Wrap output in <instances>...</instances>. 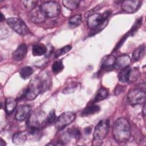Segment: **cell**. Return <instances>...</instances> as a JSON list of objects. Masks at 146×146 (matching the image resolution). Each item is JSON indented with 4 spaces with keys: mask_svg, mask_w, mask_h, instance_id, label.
I'll return each mask as SVG.
<instances>
[{
    "mask_svg": "<svg viewBox=\"0 0 146 146\" xmlns=\"http://www.w3.org/2000/svg\"><path fill=\"white\" fill-rule=\"evenodd\" d=\"M112 132L113 137L117 142H127L131 135V128L129 121L125 117L117 119L113 124Z\"/></svg>",
    "mask_w": 146,
    "mask_h": 146,
    "instance_id": "1",
    "label": "cell"
},
{
    "mask_svg": "<svg viewBox=\"0 0 146 146\" xmlns=\"http://www.w3.org/2000/svg\"><path fill=\"white\" fill-rule=\"evenodd\" d=\"M47 122V116L42 110H35L27 119V125L29 133L35 135L38 133L41 128Z\"/></svg>",
    "mask_w": 146,
    "mask_h": 146,
    "instance_id": "2",
    "label": "cell"
},
{
    "mask_svg": "<svg viewBox=\"0 0 146 146\" xmlns=\"http://www.w3.org/2000/svg\"><path fill=\"white\" fill-rule=\"evenodd\" d=\"M47 80L41 77H35L30 81L24 96L28 100H32L35 99L37 96L47 87Z\"/></svg>",
    "mask_w": 146,
    "mask_h": 146,
    "instance_id": "3",
    "label": "cell"
},
{
    "mask_svg": "<svg viewBox=\"0 0 146 146\" xmlns=\"http://www.w3.org/2000/svg\"><path fill=\"white\" fill-rule=\"evenodd\" d=\"M110 15L109 11L103 14L93 13L88 16L87 24L88 27L94 32H99L106 27L108 18Z\"/></svg>",
    "mask_w": 146,
    "mask_h": 146,
    "instance_id": "4",
    "label": "cell"
},
{
    "mask_svg": "<svg viewBox=\"0 0 146 146\" xmlns=\"http://www.w3.org/2000/svg\"><path fill=\"white\" fill-rule=\"evenodd\" d=\"M39 7L46 18H52L56 17L59 15L60 11V6L55 1L46 2Z\"/></svg>",
    "mask_w": 146,
    "mask_h": 146,
    "instance_id": "5",
    "label": "cell"
},
{
    "mask_svg": "<svg viewBox=\"0 0 146 146\" xmlns=\"http://www.w3.org/2000/svg\"><path fill=\"white\" fill-rule=\"evenodd\" d=\"M7 25L18 34L25 35L29 33V30L25 22L19 18L12 17L6 19Z\"/></svg>",
    "mask_w": 146,
    "mask_h": 146,
    "instance_id": "6",
    "label": "cell"
},
{
    "mask_svg": "<svg viewBox=\"0 0 146 146\" xmlns=\"http://www.w3.org/2000/svg\"><path fill=\"white\" fill-rule=\"evenodd\" d=\"M109 120L104 119L100 121L95 127L93 137L95 141H100L103 140L108 135L109 131Z\"/></svg>",
    "mask_w": 146,
    "mask_h": 146,
    "instance_id": "7",
    "label": "cell"
},
{
    "mask_svg": "<svg viewBox=\"0 0 146 146\" xmlns=\"http://www.w3.org/2000/svg\"><path fill=\"white\" fill-rule=\"evenodd\" d=\"M75 119V114L72 112H65L62 113L56 119L55 123L56 128L60 131L70 125Z\"/></svg>",
    "mask_w": 146,
    "mask_h": 146,
    "instance_id": "8",
    "label": "cell"
},
{
    "mask_svg": "<svg viewBox=\"0 0 146 146\" xmlns=\"http://www.w3.org/2000/svg\"><path fill=\"white\" fill-rule=\"evenodd\" d=\"M128 102L132 106H136L145 102V92L139 89L131 90L127 94Z\"/></svg>",
    "mask_w": 146,
    "mask_h": 146,
    "instance_id": "9",
    "label": "cell"
},
{
    "mask_svg": "<svg viewBox=\"0 0 146 146\" xmlns=\"http://www.w3.org/2000/svg\"><path fill=\"white\" fill-rule=\"evenodd\" d=\"M141 1L139 0H127L122 2L121 7L127 13H133L137 10L140 6Z\"/></svg>",
    "mask_w": 146,
    "mask_h": 146,
    "instance_id": "10",
    "label": "cell"
},
{
    "mask_svg": "<svg viewBox=\"0 0 146 146\" xmlns=\"http://www.w3.org/2000/svg\"><path fill=\"white\" fill-rule=\"evenodd\" d=\"M31 107L29 104L21 105L17 110L15 117L18 121H23L28 119L30 115Z\"/></svg>",
    "mask_w": 146,
    "mask_h": 146,
    "instance_id": "11",
    "label": "cell"
},
{
    "mask_svg": "<svg viewBox=\"0 0 146 146\" xmlns=\"http://www.w3.org/2000/svg\"><path fill=\"white\" fill-rule=\"evenodd\" d=\"M29 18L32 22L36 23L43 22L46 18L42 12L40 7L38 6L35 7L30 10Z\"/></svg>",
    "mask_w": 146,
    "mask_h": 146,
    "instance_id": "12",
    "label": "cell"
},
{
    "mask_svg": "<svg viewBox=\"0 0 146 146\" xmlns=\"http://www.w3.org/2000/svg\"><path fill=\"white\" fill-rule=\"evenodd\" d=\"M27 52V47L26 44L22 43L13 51L12 54V58L15 61H21L25 58Z\"/></svg>",
    "mask_w": 146,
    "mask_h": 146,
    "instance_id": "13",
    "label": "cell"
},
{
    "mask_svg": "<svg viewBox=\"0 0 146 146\" xmlns=\"http://www.w3.org/2000/svg\"><path fill=\"white\" fill-rule=\"evenodd\" d=\"M131 62V59L129 55L123 54L119 56L115 59L114 67L117 69H123L129 67Z\"/></svg>",
    "mask_w": 146,
    "mask_h": 146,
    "instance_id": "14",
    "label": "cell"
},
{
    "mask_svg": "<svg viewBox=\"0 0 146 146\" xmlns=\"http://www.w3.org/2000/svg\"><path fill=\"white\" fill-rule=\"evenodd\" d=\"M115 59L116 58L111 55L105 56L102 61V68L106 70L113 68L115 66Z\"/></svg>",
    "mask_w": 146,
    "mask_h": 146,
    "instance_id": "15",
    "label": "cell"
},
{
    "mask_svg": "<svg viewBox=\"0 0 146 146\" xmlns=\"http://www.w3.org/2000/svg\"><path fill=\"white\" fill-rule=\"evenodd\" d=\"M17 106V101L13 98H8L5 102V111L7 115L12 113Z\"/></svg>",
    "mask_w": 146,
    "mask_h": 146,
    "instance_id": "16",
    "label": "cell"
},
{
    "mask_svg": "<svg viewBox=\"0 0 146 146\" xmlns=\"http://www.w3.org/2000/svg\"><path fill=\"white\" fill-rule=\"evenodd\" d=\"M100 111V107L98 105H90L84 108L80 113V116L84 117L88 116L91 115H94L99 112Z\"/></svg>",
    "mask_w": 146,
    "mask_h": 146,
    "instance_id": "17",
    "label": "cell"
},
{
    "mask_svg": "<svg viewBox=\"0 0 146 146\" xmlns=\"http://www.w3.org/2000/svg\"><path fill=\"white\" fill-rule=\"evenodd\" d=\"M47 48L45 45L42 43L36 44L33 46L32 52L34 56H42L47 52Z\"/></svg>",
    "mask_w": 146,
    "mask_h": 146,
    "instance_id": "18",
    "label": "cell"
},
{
    "mask_svg": "<svg viewBox=\"0 0 146 146\" xmlns=\"http://www.w3.org/2000/svg\"><path fill=\"white\" fill-rule=\"evenodd\" d=\"M27 139V133L25 132L15 133L13 137V142L16 145H22Z\"/></svg>",
    "mask_w": 146,
    "mask_h": 146,
    "instance_id": "19",
    "label": "cell"
},
{
    "mask_svg": "<svg viewBox=\"0 0 146 146\" xmlns=\"http://www.w3.org/2000/svg\"><path fill=\"white\" fill-rule=\"evenodd\" d=\"M131 69V68L127 67L121 70L118 75V79L120 82L122 83H128L129 82Z\"/></svg>",
    "mask_w": 146,
    "mask_h": 146,
    "instance_id": "20",
    "label": "cell"
},
{
    "mask_svg": "<svg viewBox=\"0 0 146 146\" xmlns=\"http://www.w3.org/2000/svg\"><path fill=\"white\" fill-rule=\"evenodd\" d=\"M145 55V46L140 45L136 48L132 53V59L135 61H137L142 58Z\"/></svg>",
    "mask_w": 146,
    "mask_h": 146,
    "instance_id": "21",
    "label": "cell"
},
{
    "mask_svg": "<svg viewBox=\"0 0 146 146\" xmlns=\"http://www.w3.org/2000/svg\"><path fill=\"white\" fill-rule=\"evenodd\" d=\"M108 95V90L105 88H101L97 92L94 100V103H97L106 99Z\"/></svg>",
    "mask_w": 146,
    "mask_h": 146,
    "instance_id": "22",
    "label": "cell"
},
{
    "mask_svg": "<svg viewBox=\"0 0 146 146\" xmlns=\"http://www.w3.org/2000/svg\"><path fill=\"white\" fill-rule=\"evenodd\" d=\"M63 6L70 10H75L79 6L80 1L79 0H64L62 1Z\"/></svg>",
    "mask_w": 146,
    "mask_h": 146,
    "instance_id": "23",
    "label": "cell"
},
{
    "mask_svg": "<svg viewBox=\"0 0 146 146\" xmlns=\"http://www.w3.org/2000/svg\"><path fill=\"white\" fill-rule=\"evenodd\" d=\"M34 70L31 67L25 66L21 68L19 72V75L22 79L26 80L31 76Z\"/></svg>",
    "mask_w": 146,
    "mask_h": 146,
    "instance_id": "24",
    "label": "cell"
},
{
    "mask_svg": "<svg viewBox=\"0 0 146 146\" xmlns=\"http://www.w3.org/2000/svg\"><path fill=\"white\" fill-rule=\"evenodd\" d=\"M67 132L69 137L75 140H78L80 136V132L77 127L70 128L67 129Z\"/></svg>",
    "mask_w": 146,
    "mask_h": 146,
    "instance_id": "25",
    "label": "cell"
},
{
    "mask_svg": "<svg viewBox=\"0 0 146 146\" xmlns=\"http://www.w3.org/2000/svg\"><path fill=\"white\" fill-rule=\"evenodd\" d=\"M64 68V66L62 60H56L52 65V71L54 74H58Z\"/></svg>",
    "mask_w": 146,
    "mask_h": 146,
    "instance_id": "26",
    "label": "cell"
},
{
    "mask_svg": "<svg viewBox=\"0 0 146 146\" xmlns=\"http://www.w3.org/2000/svg\"><path fill=\"white\" fill-rule=\"evenodd\" d=\"M82 22V17L80 14H76L71 17L68 20V23L70 25L77 26Z\"/></svg>",
    "mask_w": 146,
    "mask_h": 146,
    "instance_id": "27",
    "label": "cell"
},
{
    "mask_svg": "<svg viewBox=\"0 0 146 146\" xmlns=\"http://www.w3.org/2000/svg\"><path fill=\"white\" fill-rule=\"evenodd\" d=\"M79 83H74L71 84L68 86H67L66 88H64L62 90V93L64 94H71L72 92H74L79 87Z\"/></svg>",
    "mask_w": 146,
    "mask_h": 146,
    "instance_id": "28",
    "label": "cell"
},
{
    "mask_svg": "<svg viewBox=\"0 0 146 146\" xmlns=\"http://www.w3.org/2000/svg\"><path fill=\"white\" fill-rule=\"evenodd\" d=\"M71 48L72 47H71V46L70 45H67V46H64V47H63L58 50L55 52V53L54 54V57L55 58H58V57H59V56H60L66 54L67 52H68V51H70Z\"/></svg>",
    "mask_w": 146,
    "mask_h": 146,
    "instance_id": "29",
    "label": "cell"
},
{
    "mask_svg": "<svg viewBox=\"0 0 146 146\" xmlns=\"http://www.w3.org/2000/svg\"><path fill=\"white\" fill-rule=\"evenodd\" d=\"M56 115L55 111L54 110H52L49 112V113L47 116V122L50 124L54 123L56 121Z\"/></svg>",
    "mask_w": 146,
    "mask_h": 146,
    "instance_id": "30",
    "label": "cell"
},
{
    "mask_svg": "<svg viewBox=\"0 0 146 146\" xmlns=\"http://www.w3.org/2000/svg\"><path fill=\"white\" fill-rule=\"evenodd\" d=\"M22 3L27 9H29L31 10L36 6V4L37 2L34 1H22Z\"/></svg>",
    "mask_w": 146,
    "mask_h": 146,
    "instance_id": "31",
    "label": "cell"
},
{
    "mask_svg": "<svg viewBox=\"0 0 146 146\" xmlns=\"http://www.w3.org/2000/svg\"><path fill=\"white\" fill-rule=\"evenodd\" d=\"M124 86H117L116 88H115V95H119L121 93H122L124 91Z\"/></svg>",
    "mask_w": 146,
    "mask_h": 146,
    "instance_id": "32",
    "label": "cell"
},
{
    "mask_svg": "<svg viewBox=\"0 0 146 146\" xmlns=\"http://www.w3.org/2000/svg\"><path fill=\"white\" fill-rule=\"evenodd\" d=\"M143 114L144 117H145V103L144 104V106H143Z\"/></svg>",
    "mask_w": 146,
    "mask_h": 146,
    "instance_id": "33",
    "label": "cell"
},
{
    "mask_svg": "<svg viewBox=\"0 0 146 146\" xmlns=\"http://www.w3.org/2000/svg\"><path fill=\"white\" fill-rule=\"evenodd\" d=\"M4 19H5V17L3 16V14L1 13V22H2Z\"/></svg>",
    "mask_w": 146,
    "mask_h": 146,
    "instance_id": "34",
    "label": "cell"
},
{
    "mask_svg": "<svg viewBox=\"0 0 146 146\" xmlns=\"http://www.w3.org/2000/svg\"><path fill=\"white\" fill-rule=\"evenodd\" d=\"M86 132L87 133H90V132H91V128H86Z\"/></svg>",
    "mask_w": 146,
    "mask_h": 146,
    "instance_id": "35",
    "label": "cell"
}]
</instances>
